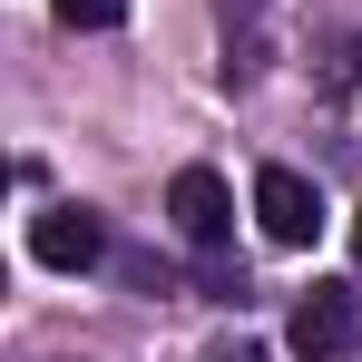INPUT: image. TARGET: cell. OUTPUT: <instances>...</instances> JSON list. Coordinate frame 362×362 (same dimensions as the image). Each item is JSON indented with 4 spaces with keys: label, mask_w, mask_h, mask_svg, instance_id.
<instances>
[{
    "label": "cell",
    "mask_w": 362,
    "mask_h": 362,
    "mask_svg": "<svg viewBox=\"0 0 362 362\" xmlns=\"http://www.w3.org/2000/svg\"><path fill=\"white\" fill-rule=\"evenodd\" d=\"M167 216H177V235L196 245V255H226V245H235V196H226V177H216V167H177Z\"/></svg>",
    "instance_id": "obj_1"
},
{
    "label": "cell",
    "mask_w": 362,
    "mask_h": 362,
    "mask_svg": "<svg viewBox=\"0 0 362 362\" xmlns=\"http://www.w3.org/2000/svg\"><path fill=\"white\" fill-rule=\"evenodd\" d=\"M255 226H264V245L303 255V245L323 235V196H313V177H294V167H264V177H255Z\"/></svg>",
    "instance_id": "obj_2"
},
{
    "label": "cell",
    "mask_w": 362,
    "mask_h": 362,
    "mask_svg": "<svg viewBox=\"0 0 362 362\" xmlns=\"http://www.w3.org/2000/svg\"><path fill=\"white\" fill-rule=\"evenodd\" d=\"M30 255H40L49 274H88V264H108V226H98V206H40V216H30Z\"/></svg>",
    "instance_id": "obj_3"
},
{
    "label": "cell",
    "mask_w": 362,
    "mask_h": 362,
    "mask_svg": "<svg viewBox=\"0 0 362 362\" xmlns=\"http://www.w3.org/2000/svg\"><path fill=\"white\" fill-rule=\"evenodd\" d=\"M284 343H294L303 362H333V353H353V343H362V303L343 294V284H313V294L294 303V323H284Z\"/></svg>",
    "instance_id": "obj_4"
},
{
    "label": "cell",
    "mask_w": 362,
    "mask_h": 362,
    "mask_svg": "<svg viewBox=\"0 0 362 362\" xmlns=\"http://www.w3.org/2000/svg\"><path fill=\"white\" fill-rule=\"evenodd\" d=\"M59 10V30H118L127 20V0H49Z\"/></svg>",
    "instance_id": "obj_5"
},
{
    "label": "cell",
    "mask_w": 362,
    "mask_h": 362,
    "mask_svg": "<svg viewBox=\"0 0 362 362\" xmlns=\"http://www.w3.org/2000/svg\"><path fill=\"white\" fill-rule=\"evenodd\" d=\"M216 10H226V30H235V20L255 30V10H264V0H216Z\"/></svg>",
    "instance_id": "obj_6"
},
{
    "label": "cell",
    "mask_w": 362,
    "mask_h": 362,
    "mask_svg": "<svg viewBox=\"0 0 362 362\" xmlns=\"http://www.w3.org/2000/svg\"><path fill=\"white\" fill-rule=\"evenodd\" d=\"M353 264H362V206H353Z\"/></svg>",
    "instance_id": "obj_7"
},
{
    "label": "cell",
    "mask_w": 362,
    "mask_h": 362,
    "mask_svg": "<svg viewBox=\"0 0 362 362\" xmlns=\"http://www.w3.org/2000/svg\"><path fill=\"white\" fill-rule=\"evenodd\" d=\"M235 362H255V353H235Z\"/></svg>",
    "instance_id": "obj_8"
}]
</instances>
